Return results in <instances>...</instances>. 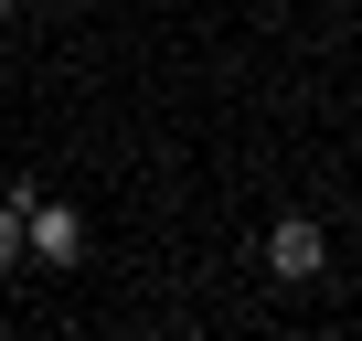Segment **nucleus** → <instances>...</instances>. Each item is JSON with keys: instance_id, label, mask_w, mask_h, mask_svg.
Segmentation results:
<instances>
[{"instance_id": "1", "label": "nucleus", "mask_w": 362, "mask_h": 341, "mask_svg": "<svg viewBox=\"0 0 362 341\" xmlns=\"http://www.w3.org/2000/svg\"><path fill=\"white\" fill-rule=\"evenodd\" d=\"M22 256H33V267H75V256H86L75 203H33V192H22Z\"/></svg>"}, {"instance_id": "2", "label": "nucleus", "mask_w": 362, "mask_h": 341, "mask_svg": "<svg viewBox=\"0 0 362 341\" xmlns=\"http://www.w3.org/2000/svg\"><path fill=\"white\" fill-rule=\"evenodd\" d=\"M267 267H277V277H320V224H309V214H288V224L267 235Z\"/></svg>"}, {"instance_id": "3", "label": "nucleus", "mask_w": 362, "mask_h": 341, "mask_svg": "<svg viewBox=\"0 0 362 341\" xmlns=\"http://www.w3.org/2000/svg\"><path fill=\"white\" fill-rule=\"evenodd\" d=\"M0 267H22V192H0Z\"/></svg>"}, {"instance_id": "4", "label": "nucleus", "mask_w": 362, "mask_h": 341, "mask_svg": "<svg viewBox=\"0 0 362 341\" xmlns=\"http://www.w3.org/2000/svg\"><path fill=\"white\" fill-rule=\"evenodd\" d=\"M0 11H22V0H0Z\"/></svg>"}]
</instances>
